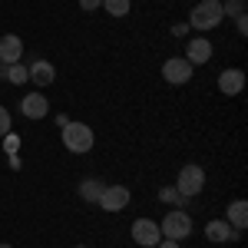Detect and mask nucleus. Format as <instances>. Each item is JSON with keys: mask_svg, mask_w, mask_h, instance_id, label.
I'll return each instance as SVG.
<instances>
[{"mask_svg": "<svg viewBox=\"0 0 248 248\" xmlns=\"http://www.w3.org/2000/svg\"><path fill=\"white\" fill-rule=\"evenodd\" d=\"M133 242L142 248H155L159 242H162V232H159V222H153V218H136L133 222Z\"/></svg>", "mask_w": 248, "mask_h": 248, "instance_id": "423d86ee", "label": "nucleus"}, {"mask_svg": "<svg viewBox=\"0 0 248 248\" xmlns=\"http://www.w3.org/2000/svg\"><path fill=\"white\" fill-rule=\"evenodd\" d=\"M103 189H106L103 179H83V182H79V199H83V202H96V199L103 195Z\"/></svg>", "mask_w": 248, "mask_h": 248, "instance_id": "2eb2a0df", "label": "nucleus"}, {"mask_svg": "<svg viewBox=\"0 0 248 248\" xmlns=\"http://www.w3.org/2000/svg\"><path fill=\"white\" fill-rule=\"evenodd\" d=\"M103 7H106V14L109 17H126L129 10H133V0H103Z\"/></svg>", "mask_w": 248, "mask_h": 248, "instance_id": "f3484780", "label": "nucleus"}, {"mask_svg": "<svg viewBox=\"0 0 248 248\" xmlns=\"http://www.w3.org/2000/svg\"><path fill=\"white\" fill-rule=\"evenodd\" d=\"M96 205L103 212H123L129 205V189H126V186H106L103 195L96 199Z\"/></svg>", "mask_w": 248, "mask_h": 248, "instance_id": "0eeeda50", "label": "nucleus"}, {"mask_svg": "<svg viewBox=\"0 0 248 248\" xmlns=\"http://www.w3.org/2000/svg\"><path fill=\"white\" fill-rule=\"evenodd\" d=\"M20 57H23V40H20L17 33L0 37V63L10 66V63H20Z\"/></svg>", "mask_w": 248, "mask_h": 248, "instance_id": "9b49d317", "label": "nucleus"}, {"mask_svg": "<svg viewBox=\"0 0 248 248\" xmlns=\"http://www.w3.org/2000/svg\"><path fill=\"white\" fill-rule=\"evenodd\" d=\"M245 14V0H222V17H242Z\"/></svg>", "mask_w": 248, "mask_h": 248, "instance_id": "a211bd4d", "label": "nucleus"}, {"mask_svg": "<svg viewBox=\"0 0 248 248\" xmlns=\"http://www.w3.org/2000/svg\"><path fill=\"white\" fill-rule=\"evenodd\" d=\"M77 248H86V245H77Z\"/></svg>", "mask_w": 248, "mask_h": 248, "instance_id": "a878e982", "label": "nucleus"}, {"mask_svg": "<svg viewBox=\"0 0 248 248\" xmlns=\"http://www.w3.org/2000/svg\"><path fill=\"white\" fill-rule=\"evenodd\" d=\"M159 232H162V238L182 242V238H189V235H192V218L186 215V212H169V215L159 222Z\"/></svg>", "mask_w": 248, "mask_h": 248, "instance_id": "20e7f679", "label": "nucleus"}, {"mask_svg": "<svg viewBox=\"0 0 248 248\" xmlns=\"http://www.w3.org/2000/svg\"><path fill=\"white\" fill-rule=\"evenodd\" d=\"M225 222H229L235 232H245L248 229V202H245V199H235V202L229 205V218H225Z\"/></svg>", "mask_w": 248, "mask_h": 248, "instance_id": "4468645a", "label": "nucleus"}, {"mask_svg": "<svg viewBox=\"0 0 248 248\" xmlns=\"http://www.w3.org/2000/svg\"><path fill=\"white\" fill-rule=\"evenodd\" d=\"M103 7V0H79V10H86V14H93Z\"/></svg>", "mask_w": 248, "mask_h": 248, "instance_id": "4be33fe9", "label": "nucleus"}, {"mask_svg": "<svg viewBox=\"0 0 248 248\" xmlns=\"http://www.w3.org/2000/svg\"><path fill=\"white\" fill-rule=\"evenodd\" d=\"M20 113L27 116V119H43V116L50 113V99L40 93H27L23 99H20Z\"/></svg>", "mask_w": 248, "mask_h": 248, "instance_id": "6e6552de", "label": "nucleus"}, {"mask_svg": "<svg viewBox=\"0 0 248 248\" xmlns=\"http://www.w3.org/2000/svg\"><path fill=\"white\" fill-rule=\"evenodd\" d=\"M218 90L225 96H238L245 90V73L238 70V66H229V70H222L218 73Z\"/></svg>", "mask_w": 248, "mask_h": 248, "instance_id": "1a4fd4ad", "label": "nucleus"}, {"mask_svg": "<svg viewBox=\"0 0 248 248\" xmlns=\"http://www.w3.org/2000/svg\"><path fill=\"white\" fill-rule=\"evenodd\" d=\"M3 149H7V153L14 155V153H17V149H20V136L7 133V136H3Z\"/></svg>", "mask_w": 248, "mask_h": 248, "instance_id": "6ab92c4d", "label": "nucleus"}, {"mask_svg": "<svg viewBox=\"0 0 248 248\" xmlns=\"http://www.w3.org/2000/svg\"><path fill=\"white\" fill-rule=\"evenodd\" d=\"M186 60H189L192 66H199V63H209L212 60V43L205 37H195L186 43Z\"/></svg>", "mask_w": 248, "mask_h": 248, "instance_id": "ddd939ff", "label": "nucleus"}, {"mask_svg": "<svg viewBox=\"0 0 248 248\" xmlns=\"http://www.w3.org/2000/svg\"><path fill=\"white\" fill-rule=\"evenodd\" d=\"M202 189H205V169L195 166V162L182 166V169H179V179H175V192L186 195V199H192V195H199Z\"/></svg>", "mask_w": 248, "mask_h": 248, "instance_id": "7ed1b4c3", "label": "nucleus"}, {"mask_svg": "<svg viewBox=\"0 0 248 248\" xmlns=\"http://www.w3.org/2000/svg\"><path fill=\"white\" fill-rule=\"evenodd\" d=\"M27 77L43 90V86H50V83L57 79V66H53L50 60H37V63H30V66H27Z\"/></svg>", "mask_w": 248, "mask_h": 248, "instance_id": "f8f14e48", "label": "nucleus"}, {"mask_svg": "<svg viewBox=\"0 0 248 248\" xmlns=\"http://www.w3.org/2000/svg\"><path fill=\"white\" fill-rule=\"evenodd\" d=\"M60 136H63V146L70 149V153H90L96 146V133L86 126V123H66V126H60Z\"/></svg>", "mask_w": 248, "mask_h": 248, "instance_id": "f257e3e1", "label": "nucleus"}, {"mask_svg": "<svg viewBox=\"0 0 248 248\" xmlns=\"http://www.w3.org/2000/svg\"><path fill=\"white\" fill-rule=\"evenodd\" d=\"M235 27H238V33H242V37L248 33V17H245V14H242V17H235Z\"/></svg>", "mask_w": 248, "mask_h": 248, "instance_id": "5701e85b", "label": "nucleus"}, {"mask_svg": "<svg viewBox=\"0 0 248 248\" xmlns=\"http://www.w3.org/2000/svg\"><path fill=\"white\" fill-rule=\"evenodd\" d=\"M7 133H10V113H7V109L0 106V139H3Z\"/></svg>", "mask_w": 248, "mask_h": 248, "instance_id": "412c9836", "label": "nucleus"}, {"mask_svg": "<svg viewBox=\"0 0 248 248\" xmlns=\"http://www.w3.org/2000/svg\"><path fill=\"white\" fill-rule=\"evenodd\" d=\"M218 3H222V0H218Z\"/></svg>", "mask_w": 248, "mask_h": 248, "instance_id": "bb28decb", "label": "nucleus"}, {"mask_svg": "<svg viewBox=\"0 0 248 248\" xmlns=\"http://www.w3.org/2000/svg\"><path fill=\"white\" fill-rule=\"evenodd\" d=\"M222 3L218 0H202V3H195L192 7V14H189V27L192 30H215L218 23H222Z\"/></svg>", "mask_w": 248, "mask_h": 248, "instance_id": "f03ea898", "label": "nucleus"}, {"mask_svg": "<svg viewBox=\"0 0 248 248\" xmlns=\"http://www.w3.org/2000/svg\"><path fill=\"white\" fill-rule=\"evenodd\" d=\"M205 238H209V242H238L242 232H235L225 218H212L209 225H205Z\"/></svg>", "mask_w": 248, "mask_h": 248, "instance_id": "9d476101", "label": "nucleus"}, {"mask_svg": "<svg viewBox=\"0 0 248 248\" xmlns=\"http://www.w3.org/2000/svg\"><path fill=\"white\" fill-rule=\"evenodd\" d=\"M192 70H195V66H192L186 57H172V60L162 63V79L172 83V86H186L192 79Z\"/></svg>", "mask_w": 248, "mask_h": 248, "instance_id": "39448f33", "label": "nucleus"}, {"mask_svg": "<svg viewBox=\"0 0 248 248\" xmlns=\"http://www.w3.org/2000/svg\"><path fill=\"white\" fill-rule=\"evenodd\" d=\"M0 77L7 79V83H14V86H23V83L30 79L23 63H10V66H3V63H0Z\"/></svg>", "mask_w": 248, "mask_h": 248, "instance_id": "dca6fc26", "label": "nucleus"}, {"mask_svg": "<svg viewBox=\"0 0 248 248\" xmlns=\"http://www.w3.org/2000/svg\"><path fill=\"white\" fill-rule=\"evenodd\" d=\"M0 248H10V245H0Z\"/></svg>", "mask_w": 248, "mask_h": 248, "instance_id": "393cba45", "label": "nucleus"}, {"mask_svg": "<svg viewBox=\"0 0 248 248\" xmlns=\"http://www.w3.org/2000/svg\"><path fill=\"white\" fill-rule=\"evenodd\" d=\"M155 248H179V242H172V238H162V242H159Z\"/></svg>", "mask_w": 248, "mask_h": 248, "instance_id": "b1692460", "label": "nucleus"}, {"mask_svg": "<svg viewBox=\"0 0 248 248\" xmlns=\"http://www.w3.org/2000/svg\"><path fill=\"white\" fill-rule=\"evenodd\" d=\"M159 199H162V202H179V205L186 202V195H179L175 189H162V192H159Z\"/></svg>", "mask_w": 248, "mask_h": 248, "instance_id": "aec40b11", "label": "nucleus"}]
</instances>
